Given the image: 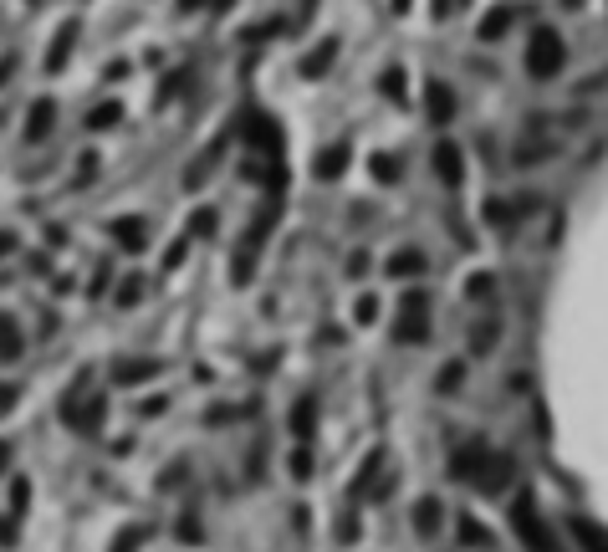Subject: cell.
<instances>
[{
	"instance_id": "25",
	"label": "cell",
	"mask_w": 608,
	"mask_h": 552,
	"mask_svg": "<svg viewBox=\"0 0 608 552\" xmlns=\"http://www.w3.org/2000/svg\"><path fill=\"white\" fill-rule=\"evenodd\" d=\"M0 542H5V548L16 542V522H0Z\"/></svg>"
},
{
	"instance_id": "24",
	"label": "cell",
	"mask_w": 608,
	"mask_h": 552,
	"mask_svg": "<svg viewBox=\"0 0 608 552\" xmlns=\"http://www.w3.org/2000/svg\"><path fill=\"white\" fill-rule=\"evenodd\" d=\"M373 312H379V302H373V297H364V302H358V323H373Z\"/></svg>"
},
{
	"instance_id": "6",
	"label": "cell",
	"mask_w": 608,
	"mask_h": 552,
	"mask_svg": "<svg viewBox=\"0 0 608 552\" xmlns=\"http://www.w3.org/2000/svg\"><path fill=\"white\" fill-rule=\"evenodd\" d=\"M435 169H440L450 184H460V174H466V164H460V148H455V143H440V148H435Z\"/></svg>"
},
{
	"instance_id": "21",
	"label": "cell",
	"mask_w": 608,
	"mask_h": 552,
	"mask_svg": "<svg viewBox=\"0 0 608 552\" xmlns=\"http://www.w3.org/2000/svg\"><path fill=\"white\" fill-rule=\"evenodd\" d=\"M180 532H184V542H200V522H195V511H184Z\"/></svg>"
},
{
	"instance_id": "18",
	"label": "cell",
	"mask_w": 608,
	"mask_h": 552,
	"mask_svg": "<svg viewBox=\"0 0 608 552\" xmlns=\"http://www.w3.org/2000/svg\"><path fill=\"white\" fill-rule=\"evenodd\" d=\"M292 476H297V481H307V476H312V455H307V450H297V455H292Z\"/></svg>"
},
{
	"instance_id": "8",
	"label": "cell",
	"mask_w": 608,
	"mask_h": 552,
	"mask_svg": "<svg viewBox=\"0 0 608 552\" xmlns=\"http://www.w3.org/2000/svg\"><path fill=\"white\" fill-rule=\"evenodd\" d=\"M292 429H297V435H312V429H317V404H312V399L292 409Z\"/></svg>"
},
{
	"instance_id": "14",
	"label": "cell",
	"mask_w": 608,
	"mask_h": 552,
	"mask_svg": "<svg viewBox=\"0 0 608 552\" xmlns=\"http://www.w3.org/2000/svg\"><path fill=\"white\" fill-rule=\"evenodd\" d=\"M46 123H52V102H36V113H31V128H26V133L41 139V133H46Z\"/></svg>"
},
{
	"instance_id": "4",
	"label": "cell",
	"mask_w": 608,
	"mask_h": 552,
	"mask_svg": "<svg viewBox=\"0 0 608 552\" xmlns=\"http://www.w3.org/2000/svg\"><path fill=\"white\" fill-rule=\"evenodd\" d=\"M568 527H572V537H578V548H583V552H608V532L598 527L593 516H572Z\"/></svg>"
},
{
	"instance_id": "10",
	"label": "cell",
	"mask_w": 608,
	"mask_h": 552,
	"mask_svg": "<svg viewBox=\"0 0 608 552\" xmlns=\"http://www.w3.org/2000/svg\"><path fill=\"white\" fill-rule=\"evenodd\" d=\"M16 353H20V332H16V323L0 317V358H16Z\"/></svg>"
},
{
	"instance_id": "7",
	"label": "cell",
	"mask_w": 608,
	"mask_h": 552,
	"mask_svg": "<svg viewBox=\"0 0 608 552\" xmlns=\"http://www.w3.org/2000/svg\"><path fill=\"white\" fill-rule=\"evenodd\" d=\"M388 271H394V276H420V271H425V256H420V251H399V256L388 261Z\"/></svg>"
},
{
	"instance_id": "12",
	"label": "cell",
	"mask_w": 608,
	"mask_h": 552,
	"mask_svg": "<svg viewBox=\"0 0 608 552\" xmlns=\"http://www.w3.org/2000/svg\"><path fill=\"white\" fill-rule=\"evenodd\" d=\"M460 542H470V548H486L491 532L481 527V522H470V516H466V522H460Z\"/></svg>"
},
{
	"instance_id": "22",
	"label": "cell",
	"mask_w": 608,
	"mask_h": 552,
	"mask_svg": "<svg viewBox=\"0 0 608 552\" xmlns=\"http://www.w3.org/2000/svg\"><path fill=\"white\" fill-rule=\"evenodd\" d=\"M338 542H358V522H353V516L338 522Z\"/></svg>"
},
{
	"instance_id": "9",
	"label": "cell",
	"mask_w": 608,
	"mask_h": 552,
	"mask_svg": "<svg viewBox=\"0 0 608 552\" xmlns=\"http://www.w3.org/2000/svg\"><path fill=\"white\" fill-rule=\"evenodd\" d=\"M429 113H435V118H440V123H445L450 113H455V108H450V87H440V82L429 87Z\"/></svg>"
},
{
	"instance_id": "2",
	"label": "cell",
	"mask_w": 608,
	"mask_h": 552,
	"mask_svg": "<svg viewBox=\"0 0 608 552\" xmlns=\"http://www.w3.org/2000/svg\"><path fill=\"white\" fill-rule=\"evenodd\" d=\"M511 532L522 537L527 552H552V532H548V522L537 516V501H532V496H516V507H511Z\"/></svg>"
},
{
	"instance_id": "3",
	"label": "cell",
	"mask_w": 608,
	"mask_h": 552,
	"mask_svg": "<svg viewBox=\"0 0 608 552\" xmlns=\"http://www.w3.org/2000/svg\"><path fill=\"white\" fill-rule=\"evenodd\" d=\"M527 67H532V77H552V72H563V36L557 31H537L532 36V52H527Z\"/></svg>"
},
{
	"instance_id": "17",
	"label": "cell",
	"mask_w": 608,
	"mask_h": 552,
	"mask_svg": "<svg viewBox=\"0 0 608 552\" xmlns=\"http://www.w3.org/2000/svg\"><path fill=\"white\" fill-rule=\"evenodd\" d=\"M26 501H31V486H26V476H16V486H11V507H16V516L26 511Z\"/></svg>"
},
{
	"instance_id": "15",
	"label": "cell",
	"mask_w": 608,
	"mask_h": 552,
	"mask_svg": "<svg viewBox=\"0 0 608 552\" xmlns=\"http://www.w3.org/2000/svg\"><path fill=\"white\" fill-rule=\"evenodd\" d=\"M511 26V11H496V16H486V26H481V36H501Z\"/></svg>"
},
{
	"instance_id": "1",
	"label": "cell",
	"mask_w": 608,
	"mask_h": 552,
	"mask_svg": "<svg viewBox=\"0 0 608 552\" xmlns=\"http://www.w3.org/2000/svg\"><path fill=\"white\" fill-rule=\"evenodd\" d=\"M511 470H516V460L511 455H496V450H486L481 440H470L455 460H450V476L455 481H466V486L486 491V496H501V491L511 486Z\"/></svg>"
},
{
	"instance_id": "20",
	"label": "cell",
	"mask_w": 608,
	"mask_h": 552,
	"mask_svg": "<svg viewBox=\"0 0 608 552\" xmlns=\"http://www.w3.org/2000/svg\"><path fill=\"white\" fill-rule=\"evenodd\" d=\"M118 236H123V245H143V225L123 220V225H118Z\"/></svg>"
},
{
	"instance_id": "11",
	"label": "cell",
	"mask_w": 608,
	"mask_h": 552,
	"mask_svg": "<svg viewBox=\"0 0 608 552\" xmlns=\"http://www.w3.org/2000/svg\"><path fill=\"white\" fill-rule=\"evenodd\" d=\"M343 164H348V148H327L323 159H317V174H323V180H332V174H338Z\"/></svg>"
},
{
	"instance_id": "26",
	"label": "cell",
	"mask_w": 608,
	"mask_h": 552,
	"mask_svg": "<svg viewBox=\"0 0 608 552\" xmlns=\"http://www.w3.org/2000/svg\"><path fill=\"white\" fill-rule=\"evenodd\" d=\"M11 455H16V450H11V440H0V470L11 466Z\"/></svg>"
},
{
	"instance_id": "5",
	"label": "cell",
	"mask_w": 608,
	"mask_h": 552,
	"mask_svg": "<svg viewBox=\"0 0 608 552\" xmlns=\"http://www.w3.org/2000/svg\"><path fill=\"white\" fill-rule=\"evenodd\" d=\"M414 532H420V537H435V532H440V501H435V496L414 501Z\"/></svg>"
},
{
	"instance_id": "13",
	"label": "cell",
	"mask_w": 608,
	"mask_h": 552,
	"mask_svg": "<svg viewBox=\"0 0 608 552\" xmlns=\"http://www.w3.org/2000/svg\"><path fill=\"white\" fill-rule=\"evenodd\" d=\"M143 537H148L143 527H123V532H118V542H113V552H133V548H143Z\"/></svg>"
},
{
	"instance_id": "23",
	"label": "cell",
	"mask_w": 608,
	"mask_h": 552,
	"mask_svg": "<svg viewBox=\"0 0 608 552\" xmlns=\"http://www.w3.org/2000/svg\"><path fill=\"white\" fill-rule=\"evenodd\" d=\"M16 399H20V388H11V384H0V414H5V409L16 404Z\"/></svg>"
},
{
	"instance_id": "19",
	"label": "cell",
	"mask_w": 608,
	"mask_h": 552,
	"mask_svg": "<svg viewBox=\"0 0 608 552\" xmlns=\"http://www.w3.org/2000/svg\"><path fill=\"white\" fill-rule=\"evenodd\" d=\"M460 373H466V364H450L445 373H440V394H450V388L460 384Z\"/></svg>"
},
{
	"instance_id": "16",
	"label": "cell",
	"mask_w": 608,
	"mask_h": 552,
	"mask_svg": "<svg viewBox=\"0 0 608 552\" xmlns=\"http://www.w3.org/2000/svg\"><path fill=\"white\" fill-rule=\"evenodd\" d=\"M154 373V364H118V379L123 384H133V379H148Z\"/></svg>"
}]
</instances>
